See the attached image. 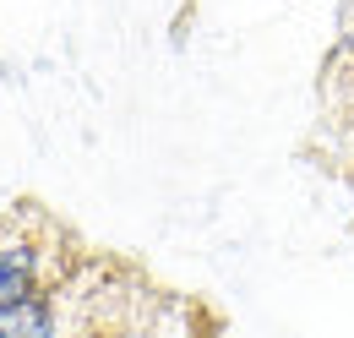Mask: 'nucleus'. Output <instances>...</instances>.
I'll list each match as a JSON object with an SVG mask.
<instances>
[{
  "label": "nucleus",
  "instance_id": "1",
  "mask_svg": "<svg viewBox=\"0 0 354 338\" xmlns=\"http://www.w3.org/2000/svg\"><path fill=\"white\" fill-rule=\"evenodd\" d=\"M28 300H33V251L0 246V317L11 305H28Z\"/></svg>",
  "mask_w": 354,
  "mask_h": 338
}]
</instances>
